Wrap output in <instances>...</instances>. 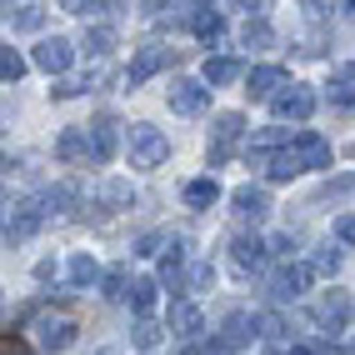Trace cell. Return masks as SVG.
I'll use <instances>...</instances> for the list:
<instances>
[{
	"label": "cell",
	"instance_id": "1",
	"mask_svg": "<svg viewBox=\"0 0 355 355\" xmlns=\"http://www.w3.org/2000/svg\"><path fill=\"white\" fill-rule=\"evenodd\" d=\"M125 146H130V165H135V171H155V165H165V155H171V140H165V130H155L150 121L130 125Z\"/></svg>",
	"mask_w": 355,
	"mask_h": 355
},
{
	"label": "cell",
	"instance_id": "2",
	"mask_svg": "<svg viewBox=\"0 0 355 355\" xmlns=\"http://www.w3.org/2000/svg\"><path fill=\"white\" fill-rule=\"evenodd\" d=\"M76 336H80V325H76V315H70V311H55V315H40L35 320V345L40 350H70V345H76Z\"/></svg>",
	"mask_w": 355,
	"mask_h": 355
},
{
	"label": "cell",
	"instance_id": "3",
	"mask_svg": "<svg viewBox=\"0 0 355 355\" xmlns=\"http://www.w3.org/2000/svg\"><path fill=\"white\" fill-rule=\"evenodd\" d=\"M45 200H15L10 210H6V245L10 241H26V235H35L40 230V220H45Z\"/></svg>",
	"mask_w": 355,
	"mask_h": 355
},
{
	"label": "cell",
	"instance_id": "4",
	"mask_svg": "<svg viewBox=\"0 0 355 355\" xmlns=\"http://www.w3.org/2000/svg\"><path fill=\"white\" fill-rule=\"evenodd\" d=\"M85 130H90V160L96 165L115 160V150H121V121H115V115H96Z\"/></svg>",
	"mask_w": 355,
	"mask_h": 355
},
{
	"label": "cell",
	"instance_id": "5",
	"mask_svg": "<svg viewBox=\"0 0 355 355\" xmlns=\"http://www.w3.org/2000/svg\"><path fill=\"white\" fill-rule=\"evenodd\" d=\"M241 130H245V115H235V110L216 115V146H210V171H220V165L230 160V150H235V140H241Z\"/></svg>",
	"mask_w": 355,
	"mask_h": 355
},
{
	"label": "cell",
	"instance_id": "6",
	"mask_svg": "<svg viewBox=\"0 0 355 355\" xmlns=\"http://www.w3.org/2000/svg\"><path fill=\"white\" fill-rule=\"evenodd\" d=\"M165 101H171V110L175 115H200L205 105H210V90L200 85V80H171V90H165Z\"/></svg>",
	"mask_w": 355,
	"mask_h": 355
},
{
	"label": "cell",
	"instance_id": "7",
	"mask_svg": "<svg viewBox=\"0 0 355 355\" xmlns=\"http://www.w3.org/2000/svg\"><path fill=\"white\" fill-rule=\"evenodd\" d=\"M275 121H311L315 115V90L311 85H291L286 96H275Z\"/></svg>",
	"mask_w": 355,
	"mask_h": 355
},
{
	"label": "cell",
	"instance_id": "8",
	"mask_svg": "<svg viewBox=\"0 0 355 355\" xmlns=\"http://www.w3.org/2000/svg\"><path fill=\"white\" fill-rule=\"evenodd\" d=\"M160 65H175V51H171V45H140L135 60H130V70H125V80L140 85V80H150Z\"/></svg>",
	"mask_w": 355,
	"mask_h": 355
},
{
	"label": "cell",
	"instance_id": "9",
	"mask_svg": "<svg viewBox=\"0 0 355 355\" xmlns=\"http://www.w3.org/2000/svg\"><path fill=\"white\" fill-rule=\"evenodd\" d=\"M70 60H76V51H70L65 35H45V40L35 45V65L45 70V76H65Z\"/></svg>",
	"mask_w": 355,
	"mask_h": 355
},
{
	"label": "cell",
	"instance_id": "10",
	"mask_svg": "<svg viewBox=\"0 0 355 355\" xmlns=\"http://www.w3.org/2000/svg\"><path fill=\"white\" fill-rule=\"evenodd\" d=\"M286 65H255L250 76H245V90H250V101H275V90L286 96Z\"/></svg>",
	"mask_w": 355,
	"mask_h": 355
},
{
	"label": "cell",
	"instance_id": "11",
	"mask_svg": "<svg viewBox=\"0 0 355 355\" xmlns=\"http://www.w3.org/2000/svg\"><path fill=\"white\" fill-rule=\"evenodd\" d=\"M311 266H280L275 275H270V300H300L305 295V286H311Z\"/></svg>",
	"mask_w": 355,
	"mask_h": 355
},
{
	"label": "cell",
	"instance_id": "12",
	"mask_svg": "<svg viewBox=\"0 0 355 355\" xmlns=\"http://www.w3.org/2000/svg\"><path fill=\"white\" fill-rule=\"evenodd\" d=\"M230 210H235V220H266L270 216V196L260 191V185H241V191L230 196Z\"/></svg>",
	"mask_w": 355,
	"mask_h": 355
},
{
	"label": "cell",
	"instance_id": "13",
	"mask_svg": "<svg viewBox=\"0 0 355 355\" xmlns=\"http://www.w3.org/2000/svg\"><path fill=\"white\" fill-rule=\"evenodd\" d=\"M295 160H300V171H325L330 165V140L315 135V130H300L295 135Z\"/></svg>",
	"mask_w": 355,
	"mask_h": 355
},
{
	"label": "cell",
	"instance_id": "14",
	"mask_svg": "<svg viewBox=\"0 0 355 355\" xmlns=\"http://www.w3.org/2000/svg\"><path fill=\"white\" fill-rule=\"evenodd\" d=\"M266 255H270V245H266V241H255V235H235V241H230L235 270H260V266H266Z\"/></svg>",
	"mask_w": 355,
	"mask_h": 355
},
{
	"label": "cell",
	"instance_id": "15",
	"mask_svg": "<svg viewBox=\"0 0 355 355\" xmlns=\"http://www.w3.org/2000/svg\"><path fill=\"white\" fill-rule=\"evenodd\" d=\"M55 155H60L65 165H85V160H90V130H85V125H70V130H60V140H55Z\"/></svg>",
	"mask_w": 355,
	"mask_h": 355
},
{
	"label": "cell",
	"instance_id": "16",
	"mask_svg": "<svg viewBox=\"0 0 355 355\" xmlns=\"http://www.w3.org/2000/svg\"><path fill=\"white\" fill-rule=\"evenodd\" d=\"M200 330H205L200 311H196L191 300H175V305H171V336H180V340H196Z\"/></svg>",
	"mask_w": 355,
	"mask_h": 355
},
{
	"label": "cell",
	"instance_id": "17",
	"mask_svg": "<svg viewBox=\"0 0 355 355\" xmlns=\"http://www.w3.org/2000/svg\"><path fill=\"white\" fill-rule=\"evenodd\" d=\"M325 90H330V105H336V110H350L355 115V65L336 70V80H330Z\"/></svg>",
	"mask_w": 355,
	"mask_h": 355
},
{
	"label": "cell",
	"instance_id": "18",
	"mask_svg": "<svg viewBox=\"0 0 355 355\" xmlns=\"http://www.w3.org/2000/svg\"><path fill=\"white\" fill-rule=\"evenodd\" d=\"M180 196H185V205H191V210H210V205L220 200V185L210 180V175H200V180H185Z\"/></svg>",
	"mask_w": 355,
	"mask_h": 355
},
{
	"label": "cell",
	"instance_id": "19",
	"mask_svg": "<svg viewBox=\"0 0 355 355\" xmlns=\"http://www.w3.org/2000/svg\"><path fill=\"white\" fill-rule=\"evenodd\" d=\"M191 31H196L205 45H216V40L225 35V15H220V10H210V6H200V10L191 15Z\"/></svg>",
	"mask_w": 355,
	"mask_h": 355
},
{
	"label": "cell",
	"instance_id": "20",
	"mask_svg": "<svg viewBox=\"0 0 355 355\" xmlns=\"http://www.w3.org/2000/svg\"><path fill=\"white\" fill-rule=\"evenodd\" d=\"M101 205H105V210H130V205H135V191H130V180H121V175L101 180Z\"/></svg>",
	"mask_w": 355,
	"mask_h": 355
},
{
	"label": "cell",
	"instance_id": "21",
	"mask_svg": "<svg viewBox=\"0 0 355 355\" xmlns=\"http://www.w3.org/2000/svg\"><path fill=\"white\" fill-rule=\"evenodd\" d=\"M345 311H350V300L336 291V295H320V305H315V325H330V330H340V320H345Z\"/></svg>",
	"mask_w": 355,
	"mask_h": 355
},
{
	"label": "cell",
	"instance_id": "22",
	"mask_svg": "<svg viewBox=\"0 0 355 355\" xmlns=\"http://www.w3.org/2000/svg\"><path fill=\"white\" fill-rule=\"evenodd\" d=\"M230 80H241V60H230V55L205 60V85H230Z\"/></svg>",
	"mask_w": 355,
	"mask_h": 355
},
{
	"label": "cell",
	"instance_id": "23",
	"mask_svg": "<svg viewBox=\"0 0 355 355\" xmlns=\"http://www.w3.org/2000/svg\"><path fill=\"white\" fill-rule=\"evenodd\" d=\"M241 40H245V51H250V45H255V51H270V45H275V31L266 26V15H250L245 31H241Z\"/></svg>",
	"mask_w": 355,
	"mask_h": 355
},
{
	"label": "cell",
	"instance_id": "24",
	"mask_svg": "<svg viewBox=\"0 0 355 355\" xmlns=\"http://www.w3.org/2000/svg\"><path fill=\"white\" fill-rule=\"evenodd\" d=\"M96 280H101V266H96V260H90L85 250H80V255H70V286H80V291H85V286H96Z\"/></svg>",
	"mask_w": 355,
	"mask_h": 355
},
{
	"label": "cell",
	"instance_id": "25",
	"mask_svg": "<svg viewBox=\"0 0 355 355\" xmlns=\"http://www.w3.org/2000/svg\"><path fill=\"white\" fill-rule=\"evenodd\" d=\"M105 300H130V291H135V280H130V270L125 266H115V270H105Z\"/></svg>",
	"mask_w": 355,
	"mask_h": 355
},
{
	"label": "cell",
	"instance_id": "26",
	"mask_svg": "<svg viewBox=\"0 0 355 355\" xmlns=\"http://www.w3.org/2000/svg\"><path fill=\"white\" fill-rule=\"evenodd\" d=\"M250 336H255V315H241V311H235V315L225 320V336H220V340L235 350V345H245Z\"/></svg>",
	"mask_w": 355,
	"mask_h": 355
},
{
	"label": "cell",
	"instance_id": "27",
	"mask_svg": "<svg viewBox=\"0 0 355 355\" xmlns=\"http://www.w3.org/2000/svg\"><path fill=\"white\" fill-rule=\"evenodd\" d=\"M110 51H115V31H110V26H90V31H85V55L105 60Z\"/></svg>",
	"mask_w": 355,
	"mask_h": 355
},
{
	"label": "cell",
	"instance_id": "28",
	"mask_svg": "<svg viewBox=\"0 0 355 355\" xmlns=\"http://www.w3.org/2000/svg\"><path fill=\"white\" fill-rule=\"evenodd\" d=\"M155 295H160V280L140 275V280H135V291H130V305H135L140 315H150V311H155Z\"/></svg>",
	"mask_w": 355,
	"mask_h": 355
},
{
	"label": "cell",
	"instance_id": "29",
	"mask_svg": "<svg viewBox=\"0 0 355 355\" xmlns=\"http://www.w3.org/2000/svg\"><path fill=\"white\" fill-rule=\"evenodd\" d=\"M130 340H135L140 350H146V355H150V350H155V345L165 340V330H160V325H155L150 315H140V320H135V330H130Z\"/></svg>",
	"mask_w": 355,
	"mask_h": 355
},
{
	"label": "cell",
	"instance_id": "30",
	"mask_svg": "<svg viewBox=\"0 0 355 355\" xmlns=\"http://www.w3.org/2000/svg\"><path fill=\"white\" fill-rule=\"evenodd\" d=\"M266 175H270V180H295V175H300L295 150H275V155H270V165H266Z\"/></svg>",
	"mask_w": 355,
	"mask_h": 355
},
{
	"label": "cell",
	"instance_id": "31",
	"mask_svg": "<svg viewBox=\"0 0 355 355\" xmlns=\"http://www.w3.org/2000/svg\"><path fill=\"white\" fill-rule=\"evenodd\" d=\"M255 336H260V340H286L291 330H286V320H280L275 311H260V315H255Z\"/></svg>",
	"mask_w": 355,
	"mask_h": 355
},
{
	"label": "cell",
	"instance_id": "32",
	"mask_svg": "<svg viewBox=\"0 0 355 355\" xmlns=\"http://www.w3.org/2000/svg\"><path fill=\"white\" fill-rule=\"evenodd\" d=\"M20 76H26V55L6 45V51H0V80H6V85H15Z\"/></svg>",
	"mask_w": 355,
	"mask_h": 355
},
{
	"label": "cell",
	"instance_id": "33",
	"mask_svg": "<svg viewBox=\"0 0 355 355\" xmlns=\"http://www.w3.org/2000/svg\"><path fill=\"white\" fill-rule=\"evenodd\" d=\"M210 280H216V270H210V260H191V266H185V291H205Z\"/></svg>",
	"mask_w": 355,
	"mask_h": 355
},
{
	"label": "cell",
	"instance_id": "34",
	"mask_svg": "<svg viewBox=\"0 0 355 355\" xmlns=\"http://www.w3.org/2000/svg\"><path fill=\"white\" fill-rule=\"evenodd\" d=\"M311 270H315V275H336V270H340V250L320 245V250H315V260H311Z\"/></svg>",
	"mask_w": 355,
	"mask_h": 355
},
{
	"label": "cell",
	"instance_id": "35",
	"mask_svg": "<svg viewBox=\"0 0 355 355\" xmlns=\"http://www.w3.org/2000/svg\"><path fill=\"white\" fill-rule=\"evenodd\" d=\"M10 26H15V31H35V26H40V6H15Z\"/></svg>",
	"mask_w": 355,
	"mask_h": 355
},
{
	"label": "cell",
	"instance_id": "36",
	"mask_svg": "<svg viewBox=\"0 0 355 355\" xmlns=\"http://www.w3.org/2000/svg\"><path fill=\"white\" fill-rule=\"evenodd\" d=\"M0 355H31V345L20 340V330H6V340H0Z\"/></svg>",
	"mask_w": 355,
	"mask_h": 355
},
{
	"label": "cell",
	"instance_id": "37",
	"mask_svg": "<svg viewBox=\"0 0 355 355\" xmlns=\"http://www.w3.org/2000/svg\"><path fill=\"white\" fill-rule=\"evenodd\" d=\"M160 245H165V235H160V230H150V235H140V241H135V255H155Z\"/></svg>",
	"mask_w": 355,
	"mask_h": 355
},
{
	"label": "cell",
	"instance_id": "38",
	"mask_svg": "<svg viewBox=\"0 0 355 355\" xmlns=\"http://www.w3.org/2000/svg\"><path fill=\"white\" fill-rule=\"evenodd\" d=\"M80 90H90V85H80V80H60V85L51 90V96H55V101H76Z\"/></svg>",
	"mask_w": 355,
	"mask_h": 355
},
{
	"label": "cell",
	"instance_id": "39",
	"mask_svg": "<svg viewBox=\"0 0 355 355\" xmlns=\"http://www.w3.org/2000/svg\"><path fill=\"white\" fill-rule=\"evenodd\" d=\"M336 235L345 245H355V216H340V225H336Z\"/></svg>",
	"mask_w": 355,
	"mask_h": 355
},
{
	"label": "cell",
	"instance_id": "40",
	"mask_svg": "<svg viewBox=\"0 0 355 355\" xmlns=\"http://www.w3.org/2000/svg\"><path fill=\"white\" fill-rule=\"evenodd\" d=\"M291 250H295L291 235H275V241H270V255H291Z\"/></svg>",
	"mask_w": 355,
	"mask_h": 355
},
{
	"label": "cell",
	"instance_id": "41",
	"mask_svg": "<svg viewBox=\"0 0 355 355\" xmlns=\"http://www.w3.org/2000/svg\"><path fill=\"white\" fill-rule=\"evenodd\" d=\"M350 185H355V175H340V180L325 185V196H340V191H350Z\"/></svg>",
	"mask_w": 355,
	"mask_h": 355
},
{
	"label": "cell",
	"instance_id": "42",
	"mask_svg": "<svg viewBox=\"0 0 355 355\" xmlns=\"http://www.w3.org/2000/svg\"><path fill=\"white\" fill-rule=\"evenodd\" d=\"M196 355H230V345H225V340H210V345H200Z\"/></svg>",
	"mask_w": 355,
	"mask_h": 355
},
{
	"label": "cell",
	"instance_id": "43",
	"mask_svg": "<svg viewBox=\"0 0 355 355\" xmlns=\"http://www.w3.org/2000/svg\"><path fill=\"white\" fill-rule=\"evenodd\" d=\"M320 350H325V345H291L286 355H320Z\"/></svg>",
	"mask_w": 355,
	"mask_h": 355
},
{
	"label": "cell",
	"instance_id": "44",
	"mask_svg": "<svg viewBox=\"0 0 355 355\" xmlns=\"http://www.w3.org/2000/svg\"><path fill=\"white\" fill-rule=\"evenodd\" d=\"M340 10H345V15H355V0H350V6H340Z\"/></svg>",
	"mask_w": 355,
	"mask_h": 355
}]
</instances>
